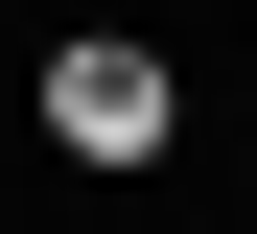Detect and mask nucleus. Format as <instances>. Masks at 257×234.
I'll return each instance as SVG.
<instances>
[{"label": "nucleus", "instance_id": "f257e3e1", "mask_svg": "<svg viewBox=\"0 0 257 234\" xmlns=\"http://www.w3.org/2000/svg\"><path fill=\"white\" fill-rule=\"evenodd\" d=\"M164 117H187V70H164V47H47V140H70V164H164Z\"/></svg>", "mask_w": 257, "mask_h": 234}]
</instances>
